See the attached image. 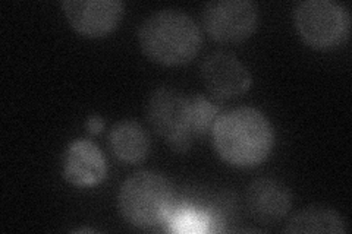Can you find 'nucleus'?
<instances>
[{
  "mask_svg": "<svg viewBox=\"0 0 352 234\" xmlns=\"http://www.w3.org/2000/svg\"><path fill=\"white\" fill-rule=\"evenodd\" d=\"M191 97L170 86L154 91L147 103V120L172 151L188 152L195 141L191 121Z\"/></svg>",
  "mask_w": 352,
  "mask_h": 234,
  "instance_id": "obj_4",
  "label": "nucleus"
},
{
  "mask_svg": "<svg viewBox=\"0 0 352 234\" xmlns=\"http://www.w3.org/2000/svg\"><path fill=\"white\" fill-rule=\"evenodd\" d=\"M207 91L219 100H230L245 94L252 84L250 71L234 54L216 51L208 54L200 68Z\"/></svg>",
  "mask_w": 352,
  "mask_h": 234,
  "instance_id": "obj_7",
  "label": "nucleus"
},
{
  "mask_svg": "<svg viewBox=\"0 0 352 234\" xmlns=\"http://www.w3.org/2000/svg\"><path fill=\"white\" fill-rule=\"evenodd\" d=\"M212 135L219 157L238 169L261 164L274 147V129L254 107L225 111L217 117Z\"/></svg>",
  "mask_w": 352,
  "mask_h": 234,
  "instance_id": "obj_1",
  "label": "nucleus"
},
{
  "mask_svg": "<svg viewBox=\"0 0 352 234\" xmlns=\"http://www.w3.org/2000/svg\"><path fill=\"white\" fill-rule=\"evenodd\" d=\"M173 189L166 176L157 172H137L122 183L118 205L122 217L138 229H157L172 214Z\"/></svg>",
  "mask_w": 352,
  "mask_h": 234,
  "instance_id": "obj_3",
  "label": "nucleus"
},
{
  "mask_svg": "<svg viewBox=\"0 0 352 234\" xmlns=\"http://www.w3.org/2000/svg\"><path fill=\"white\" fill-rule=\"evenodd\" d=\"M286 233L344 234L346 226L338 211L327 207H308L291 217Z\"/></svg>",
  "mask_w": 352,
  "mask_h": 234,
  "instance_id": "obj_12",
  "label": "nucleus"
},
{
  "mask_svg": "<svg viewBox=\"0 0 352 234\" xmlns=\"http://www.w3.org/2000/svg\"><path fill=\"white\" fill-rule=\"evenodd\" d=\"M138 43L153 62L179 66L191 62L200 53L203 34L188 14L178 9H162L142 21Z\"/></svg>",
  "mask_w": 352,
  "mask_h": 234,
  "instance_id": "obj_2",
  "label": "nucleus"
},
{
  "mask_svg": "<svg viewBox=\"0 0 352 234\" xmlns=\"http://www.w3.org/2000/svg\"><path fill=\"white\" fill-rule=\"evenodd\" d=\"M62 8L76 32L98 38L110 34L119 25L125 6L119 0H66Z\"/></svg>",
  "mask_w": 352,
  "mask_h": 234,
  "instance_id": "obj_8",
  "label": "nucleus"
},
{
  "mask_svg": "<svg viewBox=\"0 0 352 234\" xmlns=\"http://www.w3.org/2000/svg\"><path fill=\"white\" fill-rule=\"evenodd\" d=\"M104 128V120L100 116H91L90 119L87 120V129L93 135H97V133H100Z\"/></svg>",
  "mask_w": 352,
  "mask_h": 234,
  "instance_id": "obj_15",
  "label": "nucleus"
},
{
  "mask_svg": "<svg viewBox=\"0 0 352 234\" xmlns=\"http://www.w3.org/2000/svg\"><path fill=\"white\" fill-rule=\"evenodd\" d=\"M65 180L78 187L100 185L107 174L103 152L88 139H75L63 155Z\"/></svg>",
  "mask_w": 352,
  "mask_h": 234,
  "instance_id": "obj_9",
  "label": "nucleus"
},
{
  "mask_svg": "<svg viewBox=\"0 0 352 234\" xmlns=\"http://www.w3.org/2000/svg\"><path fill=\"white\" fill-rule=\"evenodd\" d=\"M166 224L175 233H206L212 229V218L203 211L188 207L172 211Z\"/></svg>",
  "mask_w": 352,
  "mask_h": 234,
  "instance_id": "obj_13",
  "label": "nucleus"
},
{
  "mask_svg": "<svg viewBox=\"0 0 352 234\" xmlns=\"http://www.w3.org/2000/svg\"><path fill=\"white\" fill-rule=\"evenodd\" d=\"M295 27L308 46L332 50L349 36L351 21L346 9L332 0H305L295 8Z\"/></svg>",
  "mask_w": 352,
  "mask_h": 234,
  "instance_id": "obj_5",
  "label": "nucleus"
},
{
  "mask_svg": "<svg viewBox=\"0 0 352 234\" xmlns=\"http://www.w3.org/2000/svg\"><path fill=\"white\" fill-rule=\"evenodd\" d=\"M258 15L248 0H214L203 9V25L207 34L219 43H241L257 28Z\"/></svg>",
  "mask_w": 352,
  "mask_h": 234,
  "instance_id": "obj_6",
  "label": "nucleus"
},
{
  "mask_svg": "<svg viewBox=\"0 0 352 234\" xmlns=\"http://www.w3.org/2000/svg\"><path fill=\"white\" fill-rule=\"evenodd\" d=\"M220 113V107L208 102L201 95L195 94L191 97V121H192V135L194 138H200L213 130L217 117Z\"/></svg>",
  "mask_w": 352,
  "mask_h": 234,
  "instance_id": "obj_14",
  "label": "nucleus"
},
{
  "mask_svg": "<svg viewBox=\"0 0 352 234\" xmlns=\"http://www.w3.org/2000/svg\"><path fill=\"white\" fill-rule=\"evenodd\" d=\"M109 145L113 155L126 164L141 163L150 151L147 132L134 120L118 121L109 133Z\"/></svg>",
  "mask_w": 352,
  "mask_h": 234,
  "instance_id": "obj_11",
  "label": "nucleus"
},
{
  "mask_svg": "<svg viewBox=\"0 0 352 234\" xmlns=\"http://www.w3.org/2000/svg\"><path fill=\"white\" fill-rule=\"evenodd\" d=\"M245 204L250 215L260 224H274L289 213L292 195L279 180L261 177L252 182L245 192Z\"/></svg>",
  "mask_w": 352,
  "mask_h": 234,
  "instance_id": "obj_10",
  "label": "nucleus"
}]
</instances>
